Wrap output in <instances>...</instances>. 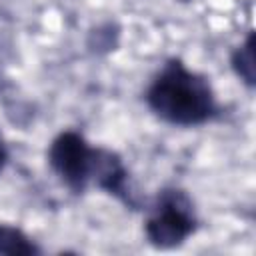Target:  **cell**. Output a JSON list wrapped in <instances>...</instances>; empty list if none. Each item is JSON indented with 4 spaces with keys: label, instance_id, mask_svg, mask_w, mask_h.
<instances>
[{
    "label": "cell",
    "instance_id": "4",
    "mask_svg": "<svg viewBox=\"0 0 256 256\" xmlns=\"http://www.w3.org/2000/svg\"><path fill=\"white\" fill-rule=\"evenodd\" d=\"M90 182H94L98 188L106 190L108 194H114L128 206H136V200L128 186V172L118 154L104 148H94Z\"/></svg>",
    "mask_w": 256,
    "mask_h": 256
},
{
    "label": "cell",
    "instance_id": "5",
    "mask_svg": "<svg viewBox=\"0 0 256 256\" xmlns=\"http://www.w3.org/2000/svg\"><path fill=\"white\" fill-rule=\"evenodd\" d=\"M0 254L30 256V254H40V248L20 228L10 224H0Z\"/></svg>",
    "mask_w": 256,
    "mask_h": 256
},
{
    "label": "cell",
    "instance_id": "3",
    "mask_svg": "<svg viewBox=\"0 0 256 256\" xmlns=\"http://www.w3.org/2000/svg\"><path fill=\"white\" fill-rule=\"evenodd\" d=\"M48 162L52 170L60 176V180L76 194L84 192L90 184L94 148L78 132H62L58 134L48 150Z\"/></svg>",
    "mask_w": 256,
    "mask_h": 256
},
{
    "label": "cell",
    "instance_id": "6",
    "mask_svg": "<svg viewBox=\"0 0 256 256\" xmlns=\"http://www.w3.org/2000/svg\"><path fill=\"white\" fill-rule=\"evenodd\" d=\"M232 68L246 86H254L256 82V66H254V34H248L246 40L232 52Z\"/></svg>",
    "mask_w": 256,
    "mask_h": 256
},
{
    "label": "cell",
    "instance_id": "7",
    "mask_svg": "<svg viewBox=\"0 0 256 256\" xmlns=\"http://www.w3.org/2000/svg\"><path fill=\"white\" fill-rule=\"evenodd\" d=\"M6 160H8V150H6V144H4V140H2V136H0V170L4 168Z\"/></svg>",
    "mask_w": 256,
    "mask_h": 256
},
{
    "label": "cell",
    "instance_id": "1",
    "mask_svg": "<svg viewBox=\"0 0 256 256\" xmlns=\"http://www.w3.org/2000/svg\"><path fill=\"white\" fill-rule=\"evenodd\" d=\"M152 112L174 126H198L208 122L218 106L210 82L180 60H170L146 92Z\"/></svg>",
    "mask_w": 256,
    "mask_h": 256
},
{
    "label": "cell",
    "instance_id": "2",
    "mask_svg": "<svg viewBox=\"0 0 256 256\" xmlns=\"http://www.w3.org/2000/svg\"><path fill=\"white\" fill-rule=\"evenodd\" d=\"M198 220L192 200L178 188L162 190L152 216L146 222V238L152 246L168 250L180 246L196 232Z\"/></svg>",
    "mask_w": 256,
    "mask_h": 256
}]
</instances>
